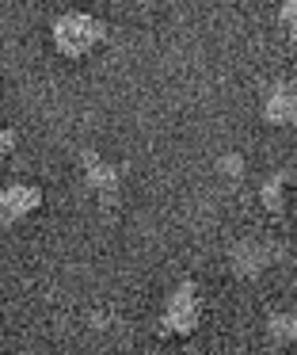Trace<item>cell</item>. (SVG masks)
<instances>
[{
  "mask_svg": "<svg viewBox=\"0 0 297 355\" xmlns=\"http://www.w3.org/2000/svg\"><path fill=\"white\" fill-rule=\"evenodd\" d=\"M42 207V191L35 184H8L0 187V222L12 225L19 218H27L30 210Z\"/></svg>",
  "mask_w": 297,
  "mask_h": 355,
  "instance_id": "cell-3",
  "label": "cell"
},
{
  "mask_svg": "<svg viewBox=\"0 0 297 355\" xmlns=\"http://www.w3.org/2000/svg\"><path fill=\"white\" fill-rule=\"evenodd\" d=\"M84 176H88L91 191L99 195V202H114V195H118V172H114L107 161H99L91 149L84 153Z\"/></svg>",
  "mask_w": 297,
  "mask_h": 355,
  "instance_id": "cell-6",
  "label": "cell"
},
{
  "mask_svg": "<svg viewBox=\"0 0 297 355\" xmlns=\"http://www.w3.org/2000/svg\"><path fill=\"white\" fill-rule=\"evenodd\" d=\"M274 256H278L274 241H240V245L233 248V271L236 275H255V271H263Z\"/></svg>",
  "mask_w": 297,
  "mask_h": 355,
  "instance_id": "cell-4",
  "label": "cell"
},
{
  "mask_svg": "<svg viewBox=\"0 0 297 355\" xmlns=\"http://www.w3.org/2000/svg\"><path fill=\"white\" fill-rule=\"evenodd\" d=\"M15 149V130H8V126H0V161H4L8 153Z\"/></svg>",
  "mask_w": 297,
  "mask_h": 355,
  "instance_id": "cell-9",
  "label": "cell"
},
{
  "mask_svg": "<svg viewBox=\"0 0 297 355\" xmlns=\"http://www.w3.org/2000/svg\"><path fill=\"white\" fill-rule=\"evenodd\" d=\"M267 329L278 344H289V340H297V313H274Z\"/></svg>",
  "mask_w": 297,
  "mask_h": 355,
  "instance_id": "cell-7",
  "label": "cell"
},
{
  "mask_svg": "<svg viewBox=\"0 0 297 355\" xmlns=\"http://www.w3.org/2000/svg\"><path fill=\"white\" fill-rule=\"evenodd\" d=\"M278 27L286 31L289 42H297V0H282L278 4Z\"/></svg>",
  "mask_w": 297,
  "mask_h": 355,
  "instance_id": "cell-8",
  "label": "cell"
},
{
  "mask_svg": "<svg viewBox=\"0 0 297 355\" xmlns=\"http://www.w3.org/2000/svg\"><path fill=\"white\" fill-rule=\"evenodd\" d=\"M198 321H202V298H198L195 283L175 286V291L168 294V302H164V317H160L164 332H175V336H190V332L198 329Z\"/></svg>",
  "mask_w": 297,
  "mask_h": 355,
  "instance_id": "cell-2",
  "label": "cell"
},
{
  "mask_svg": "<svg viewBox=\"0 0 297 355\" xmlns=\"http://www.w3.org/2000/svg\"><path fill=\"white\" fill-rule=\"evenodd\" d=\"M263 119L271 126H297V92L286 85L271 88L263 100Z\"/></svg>",
  "mask_w": 297,
  "mask_h": 355,
  "instance_id": "cell-5",
  "label": "cell"
},
{
  "mask_svg": "<svg viewBox=\"0 0 297 355\" xmlns=\"http://www.w3.org/2000/svg\"><path fill=\"white\" fill-rule=\"evenodd\" d=\"M103 39H107V24L96 16H88V12H61V16L53 19V31H50L53 50H57L61 58H69V62L91 54Z\"/></svg>",
  "mask_w": 297,
  "mask_h": 355,
  "instance_id": "cell-1",
  "label": "cell"
}]
</instances>
